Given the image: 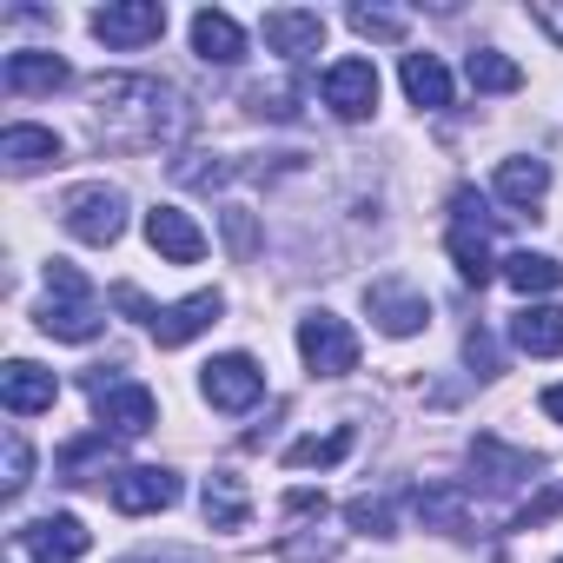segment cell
Segmentation results:
<instances>
[{
	"label": "cell",
	"mask_w": 563,
	"mask_h": 563,
	"mask_svg": "<svg viewBox=\"0 0 563 563\" xmlns=\"http://www.w3.org/2000/svg\"><path fill=\"white\" fill-rule=\"evenodd\" d=\"M87 113H93V140L100 146H120V153H153V146H173L186 126H192V107L179 87L153 80V74H100L87 87Z\"/></svg>",
	"instance_id": "6da1fadb"
},
{
	"label": "cell",
	"mask_w": 563,
	"mask_h": 563,
	"mask_svg": "<svg viewBox=\"0 0 563 563\" xmlns=\"http://www.w3.org/2000/svg\"><path fill=\"white\" fill-rule=\"evenodd\" d=\"M100 325H107V312H100L93 286L80 278V265L54 258V265H47V306H41V332H47V339H67V345H87V339H100Z\"/></svg>",
	"instance_id": "7a4b0ae2"
},
{
	"label": "cell",
	"mask_w": 563,
	"mask_h": 563,
	"mask_svg": "<svg viewBox=\"0 0 563 563\" xmlns=\"http://www.w3.org/2000/svg\"><path fill=\"white\" fill-rule=\"evenodd\" d=\"M113 306L120 312H133L146 332H153V345L159 352H179V345H192L206 325H219V312H225V299L219 292H192V299H179V306H146L140 299V286H120L113 292Z\"/></svg>",
	"instance_id": "3957f363"
},
{
	"label": "cell",
	"mask_w": 563,
	"mask_h": 563,
	"mask_svg": "<svg viewBox=\"0 0 563 563\" xmlns=\"http://www.w3.org/2000/svg\"><path fill=\"white\" fill-rule=\"evenodd\" d=\"M60 219L80 245H113L126 232V192L120 186H80V192H67Z\"/></svg>",
	"instance_id": "277c9868"
},
{
	"label": "cell",
	"mask_w": 563,
	"mask_h": 563,
	"mask_svg": "<svg viewBox=\"0 0 563 563\" xmlns=\"http://www.w3.org/2000/svg\"><path fill=\"white\" fill-rule=\"evenodd\" d=\"M299 352H306V365H312L319 378H345V372H358V339H352V325L332 319V312L299 319Z\"/></svg>",
	"instance_id": "5b68a950"
},
{
	"label": "cell",
	"mask_w": 563,
	"mask_h": 563,
	"mask_svg": "<svg viewBox=\"0 0 563 563\" xmlns=\"http://www.w3.org/2000/svg\"><path fill=\"white\" fill-rule=\"evenodd\" d=\"M87 391H93V411H100V424H113L120 438H146L153 431V418H159V405H153V391L146 385H126V378H87Z\"/></svg>",
	"instance_id": "8992f818"
},
{
	"label": "cell",
	"mask_w": 563,
	"mask_h": 563,
	"mask_svg": "<svg viewBox=\"0 0 563 563\" xmlns=\"http://www.w3.org/2000/svg\"><path fill=\"white\" fill-rule=\"evenodd\" d=\"M365 312H372L378 332H391V339H411V332L431 325V299H424L418 286H405V278H372V286H365Z\"/></svg>",
	"instance_id": "52a82bcc"
},
{
	"label": "cell",
	"mask_w": 563,
	"mask_h": 563,
	"mask_svg": "<svg viewBox=\"0 0 563 563\" xmlns=\"http://www.w3.org/2000/svg\"><path fill=\"white\" fill-rule=\"evenodd\" d=\"M199 391H206L212 411H245V405L265 398V372H258L245 352H225V358H212V365L199 372Z\"/></svg>",
	"instance_id": "ba28073f"
},
{
	"label": "cell",
	"mask_w": 563,
	"mask_h": 563,
	"mask_svg": "<svg viewBox=\"0 0 563 563\" xmlns=\"http://www.w3.org/2000/svg\"><path fill=\"white\" fill-rule=\"evenodd\" d=\"M411 510L424 517V530H444V537H477V504L464 484L438 477V484H418L411 490Z\"/></svg>",
	"instance_id": "9c48e42d"
},
{
	"label": "cell",
	"mask_w": 563,
	"mask_h": 563,
	"mask_svg": "<svg viewBox=\"0 0 563 563\" xmlns=\"http://www.w3.org/2000/svg\"><path fill=\"white\" fill-rule=\"evenodd\" d=\"M258 34H265V47H272L278 60H292V67L325 47V21H319L312 8H272V14L258 21Z\"/></svg>",
	"instance_id": "30bf717a"
},
{
	"label": "cell",
	"mask_w": 563,
	"mask_h": 563,
	"mask_svg": "<svg viewBox=\"0 0 563 563\" xmlns=\"http://www.w3.org/2000/svg\"><path fill=\"white\" fill-rule=\"evenodd\" d=\"M93 34L107 47H146V41L166 34V8H159V0H113V8L93 14Z\"/></svg>",
	"instance_id": "8fae6325"
},
{
	"label": "cell",
	"mask_w": 563,
	"mask_h": 563,
	"mask_svg": "<svg viewBox=\"0 0 563 563\" xmlns=\"http://www.w3.org/2000/svg\"><path fill=\"white\" fill-rule=\"evenodd\" d=\"M179 504V477L166 464H133V471H113V510L126 517H146V510H173Z\"/></svg>",
	"instance_id": "7c38bea8"
},
{
	"label": "cell",
	"mask_w": 563,
	"mask_h": 563,
	"mask_svg": "<svg viewBox=\"0 0 563 563\" xmlns=\"http://www.w3.org/2000/svg\"><path fill=\"white\" fill-rule=\"evenodd\" d=\"M325 107L339 120H372L378 113V67L372 60H339L325 67Z\"/></svg>",
	"instance_id": "4fadbf2b"
},
{
	"label": "cell",
	"mask_w": 563,
	"mask_h": 563,
	"mask_svg": "<svg viewBox=\"0 0 563 563\" xmlns=\"http://www.w3.org/2000/svg\"><path fill=\"white\" fill-rule=\"evenodd\" d=\"M87 523L80 517H34L27 530H21V550L34 556V563H80L87 556Z\"/></svg>",
	"instance_id": "5bb4252c"
},
{
	"label": "cell",
	"mask_w": 563,
	"mask_h": 563,
	"mask_svg": "<svg viewBox=\"0 0 563 563\" xmlns=\"http://www.w3.org/2000/svg\"><path fill=\"white\" fill-rule=\"evenodd\" d=\"M146 239H153V252L173 258V265H199V258H206V232H199L179 206H153V212H146Z\"/></svg>",
	"instance_id": "9a60e30c"
},
{
	"label": "cell",
	"mask_w": 563,
	"mask_h": 563,
	"mask_svg": "<svg viewBox=\"0 0 563 563\" xmlns=\"http://www.w3.org/2000/svg\"><path fill=\"white\" fill-rule=\"evenodd\" d=\"M0 398H8V411H14V418H34V411H54L60 378H54V372H41V365H27V358H14L8 372H0Z\"/></svg>",
	"instance_id": "2e32d148"
},
{
	"label": "cell",
	"mask_w": 563,
	"mask_h": 563,
	"mask_svg": "<svg viewBox=\"0 0 563 563\" xmlns=\"http://www.w3.org/2000/svg\"><path fill=\"white\" fill-rule=\"evenodd\" d=\"M192 54H199L206 67H232V60H245V34H239V21L219 14V8H199V14H192Z\"/></svg>",
	"instance_id": "e0dca14e"
},
{
	"label": "cell",
	"mask_w": 563,
	"mask_h": 563,
	"mask_svg": "<svg viewBox=\"0 0 563 563\" xmlns=\"http://www.w3.org/2000/svg\"><path fill=\"white\" fill-rule=\"evenodd\" d=\"M0 159H8V173H41V166H54L60 159V133L54 126H8L0 133Z\"/></svg>",
	"instance_id": "ac0fdd59"
},
{
	"label": "cell",
	"mask_w": 563,
	"mask_h": 563,
	"mask_svg": "<svg viewBox=\"0 0 563 563\" xmlns=\"http://www.w3.org/2000/svg\"><path fill=\"white\" fill-rule=\"evenodd\" d=\"M199 510H206L212 530H245V523H252V497H245V484H239L232 471H212V477H206Z\"/></svg>",
	"instance_id": "d6986e66"
},
{
	"label": "cell",
	"mask_w": 563,
	"mask_h": 563,
	"mask_svg": "<svg viewBox=\"0 0 563 563\" xmlns=\"http://www.w3.org/2000/svg\"><path fill=\"white\" fill-rule=\"evenodd\" d=\"M510 345L530 358H556L563 352V306H523L510 319Z\"/></svg>",
	"instance_id": "ffe728a7"
},
{
	"label": "cell",
	"mask_w": 563,
	"mask_h": 563,
	"mask_svg": "<svg viewBox=\"0 0 563 563\" xmlns=\"http://www.w3.org/2000/svg\"><path fill=\"white\" fill-rule=\"evenodd\" d=\"M74 74H67V60L60 54H47V47H27V54H8V87L14 93H54V87H67Z\"/></svg>",
	"instance_id": "44dd1931"
},
{
	"label": "cell",
	"mask_w": 563,
	"mask_h": 563,
	"mask_svg": "<svg viewBox=\"0 0 563 563\" xmlns=\"http://www.w3.org/2000/svg\"><path fill=\"white\" fill-rule=\"evenodd\" d=\"M405 93H411V107H424V113H444L451 107V74H444V60L438 54H405Z\"/></svg>",
	"instance_id": "7402d4cb"
},
{
	"label": "cell",
	"mask_w": 563,
	"mask_h": 563,
	"mask_svg": "<svg viewBox=\"0 0 563 563\" xmlns=\"http://www.w3.org/2000/svg\"><path fill=\"white\" fill-rule=\"evenodd\" d=\"M543 192H550V166L543 159H504L497 166V199L504 206L530 212V206H543Z\"/></svg>",
	"instance_id": "603a6c76"
},
{
	"label": "cell",
	"mask_w": 563,
	"mask_h": 563,
	"mask_svg": "<svg viewBox=\"0 0 563 563\" xmlns=\"http://www.w3.org/2000/svg\"><path fill=\"white\" fill-rule=\"evenodd\" d=\"M471 464H477L497 490H510V484H537V457H530V451H504L497 438H477V444H471Z\"/></svg>",
	"instance_id": "cb8c5ba5"
},
{
	"label": "cell",
	"mask_w": 563,
	"mask_h": 563,
	"mask_svg": "<svg viewBox=\"0 0 563 563\" xmlns=\"http://www.w3.org/2000/svg\"><path fill=\"white\" fill-rule=\"evenodd\" d=\"M504 286L523 292V299L556 292V286H563V265H556L550 252H510V258H504Z\"/></svg>",
	"instance_id": "d4e9b609"
},
{
	"label": "cell",
	"mask_w": 563,
	"mask_h": 563,
	"mask_svg": "<svg viewBox=\"0 0 563 563\" xmlns=\"http://www.w3.org/2000/svg\"><path fill=\"white\" fill-rule=\"evenodd\" d=\"M464 80L477 93H517L523 87V67L510 54H497V47H477V54H464Z\"/></svg>",
	"instance_id": "484cf974"
},
{
	"label": "cell",
	"mask_w": 563,
	"mask_h": 563,
	"mask_svg": "<svg viewBox=\"0 0 563 563\" xmlns=\"http://www.w3.org/2000/svg\"><path fill=\"white\" fill-rule=\"evenodd\" d=\"M345 451H352V424H339V431H325V438L286 444V464H292V471H312V464H339Z\"/></svg>",
	"instance_id": "4316f807"
},
{
	"label": "cell",
	"mask_w": 563,
	"mask_h": 563,
	"mask_svg": "<svg viewBox=\"0 0 563 563\" xmlns=\"http://www.w3.org/2000/svg\"><path fill=\"white\" fill-rule=\"evenodd\" d=\"M345 21H352L365 41H405V34H411V14H398V8H352Z\"/></svg>",
	"instance_id": "83f0119b"
},
{
	"label": "cell",
	"mask_w": 563,
	"mask_h": 563,
	"mask_svg": "<svg viewBox=\"0 0 563 563\" xmlns=\"http://www.w3.org/2000/svg\"><path fill=\"white\" fill-rule=\"evenodd\" d=\"M93 457H113L107 431H100V438H80V444L60 451V484H87V464H93Z\"/></svg>",
	"instance_id": "f1b7e54d"
},
{
	"label": "cell",
	"mask_w": 563,
	"mask_h": 563,
	"mask_svg": "<svg viewBox=\"0 0 563 563\" xmlns=\"http://www.w3.org/2000/svg\"><path fill=\"white\" fill-rule=\"evenodd\" d=\"M245 107H252L258 120H292V113H299V87H265V80H258V87L245 93Z\"/></svg>",
	"instance_id": "f546056e"
},
{
	"label": "cell",
	"mask_w": 563,
	"mask_h": 563,
	"mask_svg": "<svg viewBox=\"0 0 563 563\" xmlns=\"http://www.w3.org/2000/svg\"><path fill=\"white\" fill-rule=\"evenodd\" d=\"M352 530H365V537H391V504L385 497H352Z\"/></svg>",
	"instance_id": "4dcf8cb0"
},
{
	"label": "cell",
	"mask_w": 563,
	"mask_h": 563,
	"mask_svg": "<svg viewBox=\"0 0 563 563\" xmlns=\"http://www.w3.org/2000/svg\"><path fill=\"white\" fill-rule=\"evenodd\" d=\"M27 484H34V451L21 431H8V497H21Z\"/></svg>",
	"instance_id": "1f68e13d"
},
{
	"label": "cell",
	"mask_w": 563,
	"mask_h": 563,
	"mask_svg": "<svg viewBox=\"0 0 563 563\" xmlns=\"http://www.w3.org/2000/svg\"><path fill=\"white\" fill-rule=\"evenodd\" d=\"M225 239H232V252H239V258H252V245H258L252 212H239V206H232V212H225Z\"/></svg>",
	"instance_id": "d6a6232c"
},
{
	"label": "cell",
	"mask_w": 563,
	"mask_h": 563,
	"mask_svg": "<svg viewBox=\"0 0 563 563\" xmlns=\"http://www.w3.org/2000/svg\"><path fill=\"white\" fill-rule=\"evenodd\" d=\"M556 510H563V490H543L530 510H517V517H510V530H537V523H543V517H556Z\"/></svg>",
	"instance_id": "836d02e7"
},
{
	"label": "cell",
	"mask_w": 563,
	"mask_h": 563,
	"mask_svg": "<svg viewBox=\"0 0 563 563\" xmlns=\"http://www.w3.org/2000/svg\"><path fill=\"white\" fill-rule=\"evenodd\" d=\"M464 358H471V365H477L484 378H497V345H490L484 332H471V339H464Z\"/></svg>",
	"instance_id": "e575fe53"
},
{
	"label": "cell",
	"mask_w": 563,
	"mask_h": 563,
	"mask_svg": "<svg viewBox=\"0 0 563 563\" xmlns=\"http://www.w3.org/2000/svg\"><path fill=\"white\" fill-rule=\"evenodd\" d=\"M530 21H537V27H543L556 47H563V8H556V0H537V8H530Z\"/></svg>",
	"instance_id": "d590c367"
},
{
	"label": "cell",
	"mask_w": 563,
	"mask_h": 563,
	"mask_svg": "<svg viewBox=\"0 0 563 563\" xmlns=\"http://www.w3.org/2000/svg\"><path fill=\"white\" fill-rule=\"evenodd\" d=\"M286 510H292V517H325V490H292Z\"/></svg>",
	"instance_id": "8d00e7d4"
},
{
	"label": "cell",
	"mask_w": 563,
	"mask_h": 563,
	"mask_svg": "<svg viewBox=\"0 0 563 563\" xmlns=\"http://www.w3.org/2000/svg\"><path fill=\"white\" fill-rule=\"evenodd\" d=\"M120 563H206L192 550H140V556H120Z\"/></svg>",
	"instance_id": "74e56055"
},
{
	"label": "cell",
	"mask_w": 563,
	"mask_h": 563,
	"mask_svg": "<svg viewBox=\"0 0 563 563\" xmlns=\"http://www.w3.org/2000/svg\"><path fill=\"white\" fill-rule=\"evenodd\" d=\"M543 411H550V418L563 424V385H550V391H543Z\"/></svg>",
	"instance_id": "f35d334b"
},
{
	"label": "cell",
	"mask_w": 563,
	"mask_h": 563,
	"mask_svg": "<svg viewBox=\"0 0 563 563\" xmlns=\"http://www.w3.org/2000/svg\"><path fill=\"white\" fill-rule=\"evenodd\" d=\"M556 563H563V556H556Z\"/></svg>",
	"instance_id": "ab89813d"
}]
</instances>
